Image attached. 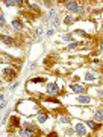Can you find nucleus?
Masks as SVG:
<instances>
[{
  "mask_svg": "<svg viewBox=\"0 0 103 137\" xmlns=\"http://www.w3.org/2000/svg\"><path fill=\"white\" fill-rule=\"evenodd\" d=\"M58 91H59V87H58V84H55V82L47 84V93H49V95L55 96V95H58Z\"/></svg>",
  "mask_w": 103,
  "mask_h": 137,
  "instance_id": "f257e3e1",
  "label": "nucleus"
},
{
  "mask_svg": "<svg viewBox=\"0 0 103 137\" xmlns=\"http://www.w3.org/2000/svg\"><path fill=\"white\" fill-rule=\"evenodd\" d=\"M67 8H68L71 12H79V8L80 6L77 5V2H73L71 0V2H67Z\"/></svg>",
  "mask_w": 103,
  "mask_h": 137,
  "instance_id": "f03ea898",
  "label": "nucleus"
},
{
  "mask_svg": "<svg viewBox=\"0 0 103 137\" xmlns=\"http://www.w3.org/2000/svg\"><path fill=\"white\" fill-rule=\"evenodd\" d=\"M76 133L79 134L80 137H84L86 134V130H85V126L82 125V123H76Z\"/></svg>",
  "mask_w": 103,
  "mask_h": 137,
  "instance_id": "7ed1b4c3",
  "label": "nucleus"
},
{
  "mask_svg": "<svg viewBox=\"0 0 103 137\" xmlns=\"http://www.w3.org/2000/svg\"><path fill=\"white\" fill-rule=\"evenodd\" d=\"M70 88H71L74 93H84V91H85V87L80 85V84H73V85L70 87Z\"/></svg>",
  "mask_w": 103,
  "mask_h": 137,
  "instance_id": "20e7f679",
  "label": "nucleus"
},
{
  "mask_svg": "<svg viewBox=\"0 0 103 137\" xmlns=\"http://www.w3.org/2000/svg\"><path fill=\"white\" fill-rule=\"evenodd\" d=\"M77 102H80V104H89V102H91V98H89V96H85V95H80V96L77 98Z\"/></svg>",
  "mask_w": 103,
  "mask_h": 137,
  "instance_id": "39448f33",
  "label": "nucleus"
},
{
  "mask_svg": "<svg viewBox=\"0 0 103 137\" xmlns=\"http://www.w3.org/2000/svg\"><path fill=\"white\" fill-rule=\"evenodd\" d=\"M94 119L99 120V122H103V110H99V111H96V114H94Z\"/></svg>",
  "mask_w": 103,
  "mask_h": 137,
  "instance_id": "423d86ee",
  "label": "nucleus"
},
{
  "mask_svg": "<svg viewBox=\"0 0 103 137\" xmlns=\"http://www.w3.org/2000/svg\"><path fill=\"white\" fill-rule=\"evenodd\" d=\"M6 6H15L18 3H23V0H6Z\"/></svg>",
  "mask_w": 103,
  "mask_h": 137,
  "instance_id": "0eeeda50",
  "label": "nucleus"
},
{
  "mask_svg": "<svg viewBox=\"0 0 103 137\" xmlns=\"http://www.w3.org/2000/svg\"><path fill=\"white\" fill-rule=\"evenodd\" d=\"M2 41H3L5 44H11V43H12V37H9V35H2Z\"/></svg>",
  "mask_w": 103,
  "mask_h": 137,
  "instance_id": "6e6552de",
  "label": "nucleus"
},
{
  "mask_svg": "<svg viewBox=\"0 0 103 137\" xmlns=\"http://www.w3.org/2000/svg\"><path fill=\"white\" fill-rule=\"evenodd\" d=\"M85 79H86V81H94V79H96V73L88 72V73L85 75Z\"/></svg>",
  "mask_w": 103,
  "mask_h": 137,
  "instance_id": "1a4fd4ad",
  "label": "nucleus"
},
{
  "mask_svg": "<svg viewBox=\"0 0 103 137\" xmlns=\"http://www.w3.org/2000/svg\"><path fill=\"white\" fill-rule=\"evenodd\" d=\"M12 75H14V70H12V68H5V70H3V76H5V78L12 76Z\"/></svg>",
  "mask_w": 103,
  "mask_h": 137,
  "instance_id": "9d476101",
  "label": "nucleus"
},
{
  "mask_svg": "<svg viewBox=\"0 0 103 137\" xmlns=\"http://www.w3.org/2000/svg\"><path fill=\"white\" fill-rule=\"evenodd\" d=\"M18 136L20 137H29L30 136V133H29L27 130H20V131H18Z\"/></svg>",
  "mask_w": 103,
  "mask_h": 137,
  "instance_id": "9b49d317",
  "label": "nucleus"
},
{
  "mask_svg": "<svg viewBox=\"0 0 103 137\" xmlns=\"http://www.w3.org/2000/svg\"><path fill=\"white\" fill-rule=\"evenodd\" d=\"M86 125H88V126H89L91 130H96V128L99 126V125H97V123H96L94 120H88V122H86Z\"/></svg>",
  "mask_w": 103,
  "mask_h": 137,
  "instance_id": "f8f14e48",
  "label": "nucleus"
},
{
  "mask_svg": "<svg viewBox=\"0 0 103 137\" xmlns=\"http://www.w3.org/2000/svg\"><path fill=\"white\" fill-rule=\"evenodd\" d=\"M12 26H14L15 29H21V28H23V24H21L20 20H14V21H12Z\"/></svg>",
  "mask_w": 103,
  "mask_h": 137,
  "instance_id": "ddd939ff",
  "label": "nucleus"
},
{
  "mask_svg": "<svg viewBox=\"0 0 103 137\" xmlns=\"http://www.w3.org/2000/svg\"><path fill=\"white\" fill-rule=\"evenodd\" d=\"M46 120H47V114H44V113L38 114V122H39V123H43V122H46Z\"/></svg>",
  "mask_w": 103,
  "mask_h": 137,
  "instance_id": "4468645a",
  "label": "nucleus"
},
{
  "mask_svg": "<svg viewBox=\"0 0 103 137\" xmlns=\"http://www.w3.org/2000/svg\"><path fill=\"white\" fill-rule=\"evenodd\" d=\"M24 126H26V130H27V131H29L30 134H32V133L35 131V128L32 126V125H30V123H24Z\"/></svg>",
  "mask_w": 103,
  "mask_h": 137,
  "instance_id": "2eb2a0df",
  "label": "nucleus"
},
{
  "mask_svg": "<svg viewBox=\"0 0 103 137\" xmlns=\"http://www.w3.org/2000/svg\"><path fill=\"white\" fill-rule=\"evenodd\" d=\"M11 122L14 123V126H18V125H20V120H18L17 117H11Z\"/></svg>",
  "mask_w": 103,
  "mask_h": 137,
  "instance_id": "dca6fc26",
  "label": "nucleus"
},
{
  "mask_svg": "<svg viewBox=\"0 0 103 137\" xmlns=\"http://www.w3.org/2000/svg\"><path fill=\"white\" fill-rule=\"evenodd\" d=\"M62 40H65V41H71V40H73V37L68 35V34H65V35H62Z\"/></svg>",
  "mask_w": 103,
  "mask_h": 137,
  "instance_id": "f3484780",
  "label": "nucleus"
},
{
  "mask_svg": "<svg viewBox=\"0 0 103 137\" xmlns=\"http://www.w3.org/2000/svg\"><path fill=\"white\" fill-rule=\"evenodd\" d=\"M5 23H6V20H5V15H0V26L3 28V26H5Z\"/></svg>",
  "mask_w": 103,
  "mask_h": 137,
  "instance_id": "a211bd4d",
  "label": "nucleus"
},
{
  "mask_svg": "<svg viewBox=\"0 0 103 137\" xmlns=\"http://www.w3.org/2000/svg\"><path fill=\"white\" fill-rule=\"evenodd\" d=\"M73 20H74V18L71 17V15H68V17H65V23H67V24H70V23H73Z\"/></svg>",
  "mask_w": 103,
  "mask_h": 137,
  "instance_id": "6ab92c4d",
  "label": "nucleus"
},
{
  "mask_svg": "<svg viewBox=\"0 0 103 137\" xmlns=\"http://www.w3.org/2000/svg\"><path fill=\"white\" fill-rule=\"evenodd\" d=\"M61 122H64V123H68L70 119H68V117H62V119H61Z\"/></svg>",
  "mask_w": 103,
  "mask_h": 137,
  "instance_id": "aec40b11",
  "label": "nucleus"
},
{
  "mask_svg": "<svg viewBox=\"0 0 103 137\" xmlns=\"http://www.w3.org/2000/svg\"><path fill=\"white\" fill-rule=\"evenodd\" d=\"M74 47H77V43H71L70 44V49H74Z\"/></svg>",
  "mask_w": 103,
  "mask_h": 137,
  "instance_id": "412c9836",
  "label": "nucleus"
},
{
  "mask_svg": "<svg viewBox=\"0 0 103 137\" xmlns=\"http://www.w3.org/2000/svg\"><path fill=\"white\" fill-rule=\"evenodd\" d=\"M65 134H67V136H71V134H73V130H67Z\"/></svg>",
  "mask_w": 103,
  "mask_h": 137,
  "instance_id": "4be33fe9",
  "label": "nucleus"
},
{
  "mask_svg": "<svg viewBox=\"0 0 103 137\" xmlns=\"http://www.w3.org/2000/svg\"><path fill=\"white\" fill-rule=\"evenodd\" d=\"M41 81H44L43 78H36V79H34V82H41Z\"/></svg>",
  "mask_w": 103,
  "mask_h": 137,
  "instance_id": "5701e85b",
  "label": "nucleus"
},
{
  "mask_svg": "<svg viewBox=\"0 0 103 137\" xmlns=\"http://www.w3.org/2000/svg\"><path fill=\"white\" fill-rule=\"evenodd\" d=\"M76 34H79V35H85V32H84V31H76Z\"/></svg>",
  "mask_w": 103,
  "mask_h": 137,
  "instance_id": "b1692460",
  "label": "nucleus"
},
{
  "mask_svg": "<svg viewBox=\"0 0 103 137\" xmlns=\"http://www.w3.org/2000/svg\"><path fill=\"white\" fill-rule=\"evenodd\" d=\"M100 52H103V43L100 44Z\"/></svg>",
  "mask_w": 103,
  "mask_h": 137,
  "instance_id": "393cba45",
  "label": "nucleus"
}]
</instances>
